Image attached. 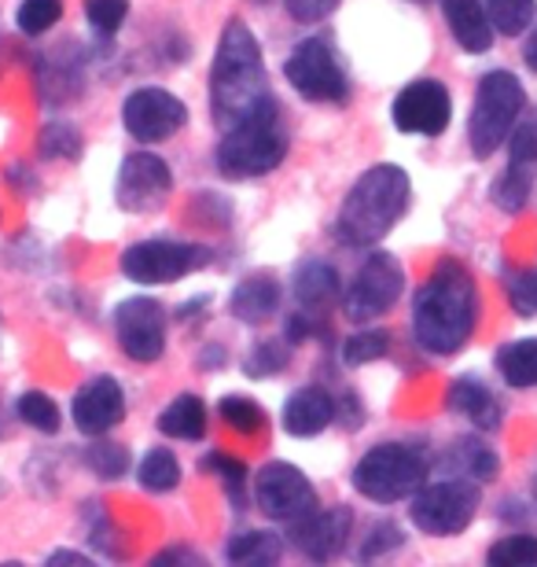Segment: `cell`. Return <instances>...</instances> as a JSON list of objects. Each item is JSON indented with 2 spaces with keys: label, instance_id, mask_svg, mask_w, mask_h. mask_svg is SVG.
<instances>
[{
  "label": "cell",
  "instance_id": "cell-13",
  "mask_svg": "<svg viewBox=\"0 0 537 567\" xmlns=\"http://www.w3.org/2000/svg\"><path fill=\"white\" fill-rule=\"evenodd\" d=\"M114 336H118V347L133 361H141V365L158 361L166 350L163 302L152 299V295H133V299L118 302V310H114Z\"/></svg>",
  "mask_w": 537,
  "mask_h": 567
},
{
  "label": "cell",
  "instance_id": "cell-44",
  "mask_svg": "<svg viewBox=\"0 0 537 567\" xmlns=\"http://www.w3.org/2000/svg\"><path fill=\"white\" fill-rule=\"evenodd\" d=\"M317 332V321L310 313H295V317H288V339L291 343H306Z\"/></svg>",
  "mask_w": 537,
  "mask_h": 567
},
{
  "label": "cell",
  "instance_id": "cell-25",
  "mask_svg": "<svg viewBox=\"0 0 537 567\" xmlns=\"http://www.w3.org/2000/svg\"><path fill=\"white\" fill-rule=\"evenodd\" d=\"M445 464H450V468L461 475V480H472V483H489L497 475V468H500L497 453L489 450L486 442H478V439H461V442H456Z\"/></svg>",
  "mask_w": 537,
  "mask_h": 567
},
{
  "label": "cell",
  "instance_id": "cell-24",
  "mask_svg": "<svg viewBox=\"0 0 537 567\" xmlns=\"http://www.w3.org/2000/svg\"><path fill=\"white\" fill-rule=\"evenodd\" d=\"M497 372L508 388L530 391L537 388V339H516V343L497 350Z\"/></svg>",
  "mask_w": 537,
  "mask_h": 567
},
{
  "label": "cell",
  "instance_id": "cell-35",
  "mask_svg": "<svg viewBox=\"0 0 537 567\" xmlns=\"http://www.w3.org/2000/svg\"><path fill=\"white\" fill-rule=\"evenodd\" d=\"M60 19H63V0H22L19 11H16L19 30L30 33V38L49 33Z\"/></svg>",
  "mask_w": 537,
  "mask_h": 567
},
{
  "label": "cell",
  "instance_id": "cell-3",
  "mask_svg": "<svg viewBox=\"0 0 537 567\" xmlns=\"http://www.w3.org/2000/svg\"><path fill=\"white\" fill-rule=\"evenodd\" d=\"M409 196H413V185H409V174L402 166L380 163L364 169L339 207V221H335L339 240L350 247L380 244L405 214Z\"/></svg>",
  "mask_w": 537,
  "mask_h": 567
},
{
  "label": "cell",
  "instance_id": "cell-38",
  "mask_svg": "<svg viewBox=\"0 0 537 567\" xmlns=\"http://www.w3.org/2000/svg\"><path fill=\"white\" fill-rule=\"evenodd\" d=\"M283 365H288V350H283L280 343H272V339H266V343H258L255 350H250V358L244 361V369H247L255 380L277 377V372H280Z\"/></svg>",
  "mask_w": 537,
  "mask_h": 567
},
{
  "label": "cell",
  "instance_id": "cell-30",
  "mask_svg": "<svg viewBox=\"0 0 537 567\" xmlns=\"http://www.w3.org/2000/svg\"><path fill=\"white\" fill-rule=\"evenodd\" d=\"M217 416L233 431H239V435H258L269 421L266 410L255 399H247V394H225L221 405H217Z\"/></svg>",
  "mask_w": 537,
  "mask_h": 567
},
{
  "label": "cell",
  "instance_id": "cell-1",
  "mask_svg": "<svg viewBox=\"0 0 537 567\" xmlns=\"http://www.w3.org/2000/svg\"><path fill=\"white\" fill-rule=\"evenodd\" d=\"M478 324V284L456 258H442L413 299V336L427 354H456Z\"/></svg>",
  "mask_w": 537,
  "mask_h": 567
},
{
  "label": "cell",
  "instance_id": "cell-7",
  "mask_svg": "<svg viewBox=\"0 0 537 567\" xmlns=\"http://www.w3.org/2000/svg\"><path fill=\"white\" fill-rule=\"evenodd\" d=\"M283 78H288L295 93L313 100V104H342L350 93L339 52L324 38H306L295 44L288 52V63H283Z\"/></svg>",
  "mask_w": 537,
  "mask_h": 567
},
{
  "label": "cell",
  "instance_id": "cell-40",
  "mask_svg": "<svg viewBox=\"0 0 537 567\" xmlns=\"http://www.w3.org/2000/svg\"><path fill=\"white\" fill-rule=\"evenodd\" d=\"M402 542H405V535H402V527H397V524H375L372 535L364 538L361 557L364 560H380V557H386V553L402 549Z\"/></svg>",
  "mask_w": 537,
  "mask_h": 567
},
{
  "label": "cell",
  "instance_id": "cell-2",
  "mask_svg": "<svg viewBox=\"0 0 537 567\" xmlns=\"http://www.w3.org/2000/svg\"><path fill=\"white\" fill-rule=\"evenodd\" d=\"M272 89H269V74L266 63H261V49L250 33L247 22L233 19L217 41V55L210 66V104H214V118L228 130L233 122L247 118L250 111L261 107Z\"/></svg>",
  "mask_w": 537,
  "mask_h": 567
},
{
  "label": "cell",
  "instance_id": "cell-22",
  "mask_svg": "<svg viewBox=\"0 0 537 567\" xmlns=\"http://www.w3.org/2000/svg\"><path fill=\"white\" fill-rule=\"evenodd\" d=\"M295 299H299L302 310H324L339 299V274L331 262L321 258H310L295 269Z\"/></svg>",
  "mask_w": 537,
  "mask_h": 567
},
{
  "label": "cell",
  "instance_id": "cell-49",
  "mask_svg": "<svg viewBox=\"0 0 537 567\" xmlns=\"http://www.w3.org/2000/svg\"><path fill=\"white\" fill-rule=\"evenodd\" d=\"M534 497H537V475H534Z\"/></svg>",
  "mask_w": 537,
  "mask_h": 567
},
{
  "label": "cell",
  "instance_id": "cell-18",
  "mask_svg": "<svg viewBox=\"0 0 537 567\" xmlns=\"http://www.w3.org/2000/svg\"><path fill=\"white\" fill-rule=\"evenodd\" d=\"M335 416H339V405L324 388L295 391L288 405H283V427H288V435H295V439L321 435L324 427L335 424Z\"/></svg>",
  "mask_w": 537,
  "mask_h": 567
},
{
  "label": "cell",
  "instance_id": "cell-17",
  "mask_svg": "<svg viewBox=\"0 0 537 567\" xmlns=\"http://www.w3.org/2000/svg\"><path fill=\"white\" fill-rule=\"evenodd\" d=\"M74 427L89 439L107 435L125 421V391L114 377H93L71 402Z\"/></svg>",
  "mask_w": 537,
  "mask_h": 567
},
{
  "label": "cell",
  "instance_id": "cell-19",
  "mask_svg": "<svg viewBox=\"0 0 537 567\" xmlns=\"http://www.w3.org/2000/svg\"><path fill=\"white\" fill-rule=\"evenodd\" d=\"M442 16L450 22L453 41L461 44L464 52L483 55L494 44V22L486 16L483 0H442Z\"/></svg>",
  "mask_w": 537,
  "mask_h": 567
},
{
  "label": "cell",
  "instance_id": "cell-4",
  "mask_svg": "<svg viewBox=\"0 0 537 567\" xmlns=\"http://www.w3.org/2000/svg\"><path fill=\"white\" fill-rule=\"evenodd\" d=\"M283 155H288V130H283L277 104L266 100L247 118L225 130L221 147H217V169L236 181L266 177L283 163Z\"/></svg>",
  "mask_w": 537,
  "mask_h": 567
},
{
  "label": "cell",
  "instance_id": "cell-28",
  "mask_svg": "<svg viewBox=\"0 0 537 567\" xmlns=\"http://www.w3.org/2000/svg\"><path fill=\"white\" fill-rule=\"evenodd\" d=\"M136 480H141V486L147 494H169L174 486L180 483V464L169 450H147L141 468H136Z\"/></svg>",
  "mask_w": 537,
  "mask_h": 567
},
{
  "label": "cell",
  "instance_id": "cell-41",
  "mask_svg": "<svg viewBox=\"0 0 537 567\" xmlns=\"http://www.w3.org/2000/svg\"><path fill=\"white\" fill-rule=\"evenodd\" d=\"M508 158H512V163H523V166L537 169V118L534 122H523V126L512 130Z\"/></svg>",
  "mask_w": 537,
  "mask_h": 567
},
{
  "label": "cell",
  "instance_id": "cell-6",
  "mask_svg": "<svg viewBox=\"0 0 537 567\" xmlns=\"http://www.w3.org/2000/svg\"><path fill=\"white\" fill-rule=\"evenodd\" d=\"M527 104L523 82L512 71H489L478 82L472 118H467V141L478 158H489L519 122V111Z\"/></svg>",
  "mask_w": 537,
  "mask_h": 567
},
{
  "label": "cell",
  "instance_id": "cell-34",
  "mask_svg": "<svg viewBox=\"0 0 537 567\" xmlns=\"http://www.w3.org/2000/svg\"><path fill=\"white\" fill-rule=\"evenodd\" d=\"M386 350H391V336L383 328H361L358 336L342 343V361L347 365H369V361H380Z\"/></svg>",
  "mask_w": 537,
  "mask_h": 567
},
{
  "label": "cell",
  "instance_id": "cell-14",
  "mask_svg": "<svg viewBox=\"0 0 537 567\" xmlns=\"http://www.w3.org/2000/svg\"><path fill=\"white\" fill-rule=\"evenodd\" d=\"M174 192V174L158 155L152 152H133L122 158L118 181H114V199L122 210L130 214H155L163 210V203Z\"/></svg>",
  "mask_w": 537,
  "mask_h": 567
},
{
  "label": "cell",
  "instance_id": "cell-20",
  "mask_svg": "<svg viewBox=\"0 0 537 567\" xmlns=\"http://www.w3.org/2000/svg\"><path fill=\"white\" fill-rule=\"evenodd\" d=\"M445 405H450L453 413L467 416V421H472L475 427H483V431H497L500 416H505L500 402L494 399V391H489L483 380H472V377L453 383L450 394H445Z\"/></svg>",
  "mask_w": 537,
  "mask_h": 567
},
{
  "label": "cell",
  "instance_id": "cell-26",
  "mask_svg": "<svg viewBox=\"0 0 537 567\" xmlns=\"http://www.w3.org/2000/svg\"><path fill=\"white\" fill-rule=\"evenodd\" d=\"M228 564H244V567H261V564H280L283 557V542L272 530H244L228 542L225 549Z\"/></svg>",
  "mask_w": 537,
  "mask_h": 567
},
{
  "label": "cell",
  "instance_id": "cell-5",
  "mask_svg": "<svg viewBox=\"0 0 537 567\" xmlns=\"http://www.w3.org/2000/svg\"><path fill=\"white\" fill-rule=\"evenodd\" d=\"M424 480H427V457L413 446H402V442H380L353 468L358 494L380 505H394L413 497L424 486Z\"/></svg>",
  "mask_w": 537,
  "mask_h": 567
},
{
  "label": "cell",
  "instance_id": "cell-39",
  "mask_svg": "<svg viewBox=\"0 0 537 567\" xmlns=\"http://www.w3.org/2000/svg\"><path fill=\"white\" fill-rule=\"evenodd\" d=\"M130 16V0H85V19L89 27L100 33H114Z\"/></svg>",
  "mask_w": 537,
  "mask_h": 567
},
{
  "label": "cell",
  "instance_id": "cell-23",
  "mask_svg": "<svg viewBox=\"0 0 537 567\" xmlns=\"http://www.w3.org/2000/svg\"><path fill=\"white\" fill-rule=\"evenodd\" d=\"M158 431L180 442H199L207 435V405L196 394H177L174 402L158 413Z\"/></svg>",
  "mask_w": 537,
  "mask_h": 567
},
{
  "label": "cell",
  "instance_id": "cell-33",
  "mask_svg": "<svg viewBox=\"0 0 537 567\" xmlns=\"http://www.w3.org/2000/svg\"><path fill=\"white\" fill-rule=\"evenodd\" d=\"M486 560L494 567H534L537 564V535H508L489 546Z\"/></svg>",
  "mask_w": 537,
  "mask_h": 567
},
{
  "label": "cell",
  "instance_id": "cell-47",
  "mask_svg": "<svg viewBox=\"0 0 537 567\" xmlns=\"http://www.w3.org/2000/svg\"><path fill=\"white\" fill-rule=\"evenodd\" d=\"M523 60H527V66L537 74V27H534V33L527 38V44H523Z\"/></svg>",
  "mask_w": 537,
  "mask_h": 567
},
{
  "label": "cell",
  "instance_id": "cell-12",
  "mask_svg": "<svg viewBox=\"0 0 537 567\" xmlns=\"http://www.w3.org/2000/svg\"><path fill=\"white\" fill-rule=\"evenodd\" d=\"M255 502L269 519L295 524V519L317 508V491L302 468H295L288 461H272L255 475Z\"/></svg>",
  "mask_w": 537,
  "mask_h": 567
},
{
  "label": "cell",
  "instance_id": "cell-9",
  "mask_svg": "<svg viewBox=\"0 0 537 567\" xmlns=\"http://www.w3.org/2000/svg\"><path fill=\"white\" fill-rule=\"evenodd\" d=\"M207 262H210V247L155 236V240L133 244L130 251L122 255V274L136 284H174L180 277L196 274V269Z\"/></svg>",
  "mask_w": 537,
  "mask_h": 567
},
{
  "label": "cell",
  "instance_id": "cell-27",
  "mask_svg": "<svg viewBox=\"0 0 537 567\" xmlns=\"http://www.w3.org/2000/svg\"><path fill=\"white\" fill-rule=\"evenodd\" d=\"M530 192H534V169L523 166V163H512V158H508V166L500 169V177L494 181L489 199H494L505 214H519L523 207H527Z\"/></svg>",
  "mask_w": 537,
  "mask_h": 567
},
{
  "label": "cell",
  "instance_id": "cell-50",
  "mask_svg": "<svg viewBox=\"0 0 537 567\" xmlns=\"http://www.w3.org/2000/svg\"><path fill=\"white\" fill-rule=\"evenodd\" d=\"M255 4H269V0H255Z\"/></svg>",
  "mask_w": 537,
  "mask_h": 567
},
{
  "label": "cell",
  "instance_id": "cell-11",
  "mask_svg": "<svg viewBox=\"0 0 537 567\" xmlns=\"http://www.w3.org/2000/svg\"><path fill=\"white\" fill-rule=\"evenodd\" d=\"M122 122L125 133L141 144H163L174 137L177 130H185L188 122V107L169 93V89L158 85H144L133 89L122 104Z\"/></svg>",
  "mask_w": 537,
  "mask_h": 567
},
{
  "label": "cell",
  "instance_id": "cell-42",
  "mask_svg": "<svg viewBox=\"0 0 537 567\" xmlns=\"http://www.w3.org/2000/svg\"><path fill=\"white\" fill-rule=\"evenodd\" d=\"M203 472H214L217 480L228 486V491L244 486V480H247V464L228 457V453H210V457H203Z\"/></svg>",
  "mask_w": 537,
  "mask_h": 567
},
{
  "label": "cell",
  "instance_id": "cell-37",
  "mask_svg": "<svg viewBox=\"0 0 537 567\" xmlns=\"http://www.w3.org/2000/svg\"><path fill=\"white\" fill-rule=\"evenodd\" d=\"M505 288L512 310L519 317H537V269H512Z\"/></svg>",
  "mask_w": 537,
  "mask_h": 567
},
{
  "label": "cell",
  "instance_id": "cell-29",
  "mask_svg": "<svg viewBox=\"0 0 537 567\" xmlns=\"http://www.w3.org/2000/svg\"><path fill=\"white\" fill-rule=\"evenodd\" d=\"M483 4H486L489 22H494V30L505 33V38L527 33L537 11V0H483Z\"/></svg>",
  "mask_w": 537,
  "mask_h": 567
},
{
  "label": "cell",
  "instance_id": "cell-10",
  "mask_svg": "<svg viewBox=\"0 0 537 567\" xmlns=\"http://www.w3.org/2000/svg\"><path fill=\"white\" fill-rule=\"evenodd\" d=\"M405 291V269L394 255L375 251L364 258V266L353 277L347 299H342V310H347V321L353 324H369L375 317H383L391 306L402 299Z\"/></svg>",
  "mask_w": 537,
  "mask_h": 567
},
{
  "label": "cell",
  "instance_id": "cell-48",
  "mask_svg": "<svg viewBox=\"0 0 537 567\" xmlns=\"http://www.w3.org/2000/svg\"><path fill=\"white\" fill-rule=\"evenodd\" d=\"M0 435H4V413H0Z\"/></svg>",
  "mask_w": 537,
  "mask_h": 567
},
{
  "label": "cell",
  "instance_id": "cell-36",
  "mask_svg": "<svg viewBox=\"0 0 537 567\" xmlns=\"http://www.w3.org/2000/svg\"><path fill=\"white\" fill-rule=\"evenodd\" d=\"M41 155L44 158H78L82 155V133L71 122H49L41 130Z\"/></svg>",
  "mask_w": 537,
  "mask_h": 567
},
{
  "label": "cell",
  "instance_id": "cell-46",
  "mask_svg": "<svg viewBox=\"0 0 537 567\" xmlns=\"http://www.w3.org/2000/svg\"><path fill=\"white\" fill-rule=\"evenodd\" d=\"M49 564H89V557L85 553H74V549H55Z\"/></svg>",
  "mask_w": 537,
  "mask_h": 567
},
{
  "label": "cell",
  "instance_id": "cell-31",
  "mask_svg": "<svg viewBox=\"0 0 537 567\" xmlns=\"http://www.w3.org/2000/svg\"><path fill=\"white\" fill-rule=\"evenodd\" d=\"M16 416L27 427L33 431H44V435H55L63 424V416H60V405H55L49 394H41V391H27V394H19V402H16Z\"/></svg>",
  "mask_w": 537,
  "mask_h": 567
},
{
  "label": "cell",
  "instance_id": "cell-32",
  "mask_svg": "<svg viewBox=\"0 0 537 567\" xmlns=\"http://www.w3.org/2000/svg\"><path fill=\"white\" fill-rule=\"evenodd\" d=\"M85 464L93 468L96 480L114 483L130 468V450L118 446V442H93V446L85 450Z\"/></svg>",
  "mask_w": 537,
  "mask_h": 567
},
{
  "label": "cell",
  "instance_id": "cell-21",
  "mask_svg": "<svg viewBox=\"0 0 537 567\" xmlns=\"http://www.w3.org/2000/svg\"><path fill=\"white\" fill-rule=\"evenodd\" d=\"M277 306H280V284L266 274L239 280L233 288V299H228L233 317H239V321H247V324L269 321V317L277 313Z\"/></svg>",
  "mask_w": 537,
  "mask_h": 567
},
{
  "label": "cell",
  "instance_id": "cell-51",
  "mask_svg": "<svg viewBox=\"0 0 537 567\" xmlns=\"http://www.w3.org/2000/svg\"><path fill=\"white\" fill-rule=\"evenodd\" d=\"M416 4H424V0H416Z\"/></svg>",
  "mask_w": 537,
  "mask_h": 567
},
{
  "label": "cell",
  "instance_id": "cell-16",
  "mask_svg": "<svg viewBox=\"0 0 537 567\" xmlns=\"http://www.w3.org/2000/svg\"><path fill=\"white\" fill-rule=\"evenodd\" d=\"M350 530H353V513L347 505L313 508V513H306L302 519L291 524V542L310 560H331L347 549Z\"/></svg>",
  "mask_w": 537,
  "mask_h": 567
},
{
  "label": "cell",
  "instance_id": "cell-45",
  "mask_svg": "<svg viewBox=\"0 0 537 567\" xmlns=\"http://www.w3.org/2000/svg\"><path fill=\"white\" fill-rule=\"evenodd\" d=\"M169 560H188V564H199V557L192 549H166V553H158L155 557V567H166Z\"/></svg>",
  "mask_w": 537,
  "mask_h": 567
},
{
  "label": "cell",
  "instance_id": "cell-43",
  "mask_svg": "<svg viewBox=\"0 0 537 567\" xmlns=\"http://www.w3.org/2000/svg\"><path fill=\"white\" fill-rule=\"evenodd\" d=\"M288 4V16L295 22H306V27H313V22H324L328 16H335V8L342 0H283Z\"/></svg>",
  "mask_w": 537,
  "mask_h": 567
},
{
  "label": "cell",
  "instance_id": "cell-8",
  "mask_svg": "<svg viewBox=\"0 0 537 567\" xmlns=\"http://www.w3.org/2000/svg\"><path fill=\"white\" fill-rule=\"evenodd\" d=\"M478 513V491L472 480H442L431 486H420L409 505L416 530L431 538H453L467 530V524Z\"/></svg>",
  "mask_w": 537,
  "mask_h": 567
},
{
  "label": "cell",
  "instance_id": "cell-15",
  "mask_svg": "<svg viewBox=\"0 0 537 567\" xmlns=\"http://www.w3.org/2000/svg\"><path fill=\"white\" fill-rule=\"evenodd\" d=\"M394 126L402 133H413V137H438V133L450 130L453 122V96L450 89L434 78H420V82H409L402 93L394 96L391 107Z\"/></svg>",
  "mask_w": 537,
  "mask_h": 567
}]
</instances>
